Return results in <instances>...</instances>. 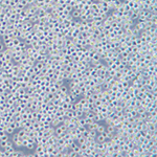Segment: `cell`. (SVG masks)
I'll use <instances>...</instances> for the list:
<instances>
[{
    "instance_id": "1",
    "label": "cell",
    "mask_w": 157,
    "mask_h": 157,
    "mask_svg": "<svg viewBox=\"0 0 157 157\" xmlns=\"http://www.w3.org/2000/svg\"><path fill=\"white\" fill-rule=\"evenodd\" d=\"M96 142H105L107 140V132H103V133H98L96 137H95Z\"/></svg>"
},
{
    "instance_id": "2",
    "label": "cell",
    "mask_w": 157,
    "mask_h": 157,
    "mask_svg": "<svg viewBox=\"0 0 157 157\" xmlns=\"http://www.w3.org/2000/svg\"><path fill=\"white\" fill-rule=\"evenodd\" d=\"M68 150L75 152V153H77V152H79V151L81 150V149H80V144H79V142H77L75 140H74V142H72V144H71V145L68 147Z\"/></svg>"
},
{
    "instance_id": "3",
    "label": "cell",
    "mask_w": 157,
    "mask_h": 157,
    "mask_svg": "<svg viewBox=\"0 0 157 157\" xmlns=\"http://www.w3.org/2000/svg\"><path fill=\"white\" fill-rule=\"evenodd\" d=\"M81 14H82V11H81V9H72V12L70 13L71 17L73 18V19H79Z\"/></svg>"
},
{
    "instance_id": "4",
    "label": "cell",
    "mask_w": 157,
    "mask_h": 157,
    "mask_svg": "<svg viewBox=\"0 0 157 157\" xmlns=\"http://www.w3.org/2000/svg\"><path fill=\"white\" fill-rule=\"evenodd\" d=\"M106 132H108V133H114L115 132V127L113 126L112 123L106 125Z\"/></svg>"
},
{
    "instance_id": "5",
    "label": "cell",
    "mask_w": 157,
    "mask_h": 157,
    "mask_svg": "<svg viewBox=\"0 0 157 157\" xmlns=\"http://www.w3.org/2000/svg\"><path fill=\"white\" fill-rule=\"evenodd\" d=\"M106 131V125L105 124H98V128H96V132L98 133H103V132H105Z\"/></svg>"
},
{
    "instance_id": "6",
    "label": "cell",
    "mask_w": 157,
    "mask_h": 157,
    "mask_svg": "<svg viewBox=\"0 0 157 157\" xmlns=\"http://www.w3.org/2000/svg\"><path fill=\"white\" fill-rule=\"evenodd\" d=\"M88 132H89V137H90V138H95L96 135H98L96 130H88Z\"/></svg>"
},
{
    "instance_id": "7",
    "label": "cell",
    "mask_w": 157,
    "mask_h": 157,
    "mask_svg": "<svg viewBox=\"0 0 157 157\" xmlns=\"http://www.w3.org/2000/svg\"><path fill=\"white\" fill-rule=\"evenodd\" d=\"M101 87H102V89H103V90H104V91H107V90H108V89L110 88V85L108 83H106V82H103V83L101 84Z\"/></svg>"
},
{
    "instance_id": "8",
    "label": "cell",
    "mask_w": 157,
    "mask_h": 157,
    "mask_svg": "<svg viewBox=\"0 0 157 157\" xmlns=\"http://www.w3.org/2000/svg\"><path fill=\"white\" fill-rule=\"evenodd\" d=\"M91 1H93V2H98L100 0H91Z\"/></svg>"
}]
</instances>
